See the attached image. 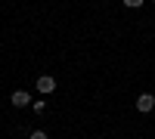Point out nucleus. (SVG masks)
<instances>
[{
    "label": "nucleus",
    "instance_id": "1",
    "mask_svg": "<svg viewBox=\"0 0 155 139\" xmlns=\"http://www.w3.org/2000/svg\"><path fill=\"white\" fill-rule=\"evenodd\" d=\"M53 90H56V77H53V74H41V77H37V93L50 96Z\"/></svg>",
    "mask_w": 155,
    "mask_h": 139
},
{
    "label": "nucleus",
    "instance_id": "2",
    "mask_svg": "<svg viewBox=\"0 0 155 139\" xmlns=\"http://www.w3.org/2000/svg\"><path fill=\"white\" fill-rule=\"evenodd\" d=\"M9 102L16 105V108H25V105H31V93H28V90H12Z\"/></svg>",
    "mask_w": 155,
    "mask_h": 139
},
{
    "label": "nucleus",
    "instance_id": "3",
    "mask_svg": "<svg viewBox=\"0 0 155 139\" xmlns=\"http://www.w3.org/2000/svg\"><path fill=\"white\" fill-rule=\"evenodd\" d=\"M137 108L143 111V115H149V111L155 108V96H152V93H140V96H137Z\"/></svg>",
    "mask_w": 155,
    "mask_h": 139
},
{
    "label": "nucleus",
    "instance_id": "4",
    "mask_svg": "<svg viewBox=\"0 0 155 139\" xmlns=\"http://www.w3.org/2000/svg\"><path fill=\"white\" fill-rule=\"evenodd\" d=\"M44 108H47V102H44V99H34V111H37V115H41Z\"/></svg>",
    "mask_w": 155,
    "mask_h": 139
},
{
    "label": "nucleus",
    "instance_id": "5",
    "mask_svg": "<svg viewBox=\"0 0 155 139\" xmlns=\"http://www.w3.org/2000/svg\"><path fill=\"white\" fill-rule=\"evenodd\" d=\"M124 6H130V9H137V6H143V0H124Z\"/></svg>",
    "mask_w": 155,
    "mask_h": 139
},
{
    "label": "nucleus",
    "instance_id": "6",
    "mask_svg": "<svg viewBox=\"0 0 155 139\" xmlns=\"http://www.w3.org/2000/svg\"><path fill=\"white\" fill-rule=\"evenodd\" d=\"M31 139H50V136H47L44 130H34V133H31Z\"/></svg>",
    "mask_w": 155,
    "mask_h": 139
},
{
    "label": "nucleus",
    "instance_id": "7",
    "mask_svg": "<svg viewBox=\"0 0 155 139\" xmlns=\"http://www.w3.org/2000/svg\"><path fill=\"white\" fill-rule=\"evenodd\" d=\"M152 3H155V0H152Z\"/></svg>",
    "mask_w": 155,
    "mask_h": 139
}]
</instances>
